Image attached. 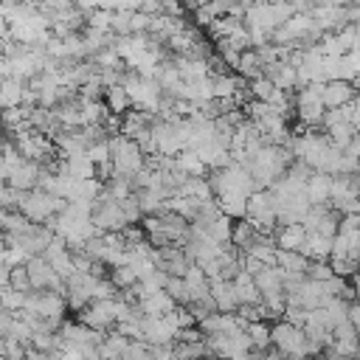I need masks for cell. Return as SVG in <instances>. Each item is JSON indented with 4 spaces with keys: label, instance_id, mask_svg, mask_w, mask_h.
Listing matches in <instances>:
<instances>
[{
    "label": "cell",
    "instance_id": "obj_1",
    "mask_svg": "<svg viewBox=\"0 0 360 360\" xmlns=\"http://www.w3.org/2000/svg\"><path fill=\"white\" fill-rule=\"evenodd\" d=\"M110 160L115 166V177L132 180L146 166V152L138 146L135 138H127V135L118 132V135L110 138Z\"/></svg>",
    "mask_w": 360,
    "mask_h": 360
},
{
    "label": "cell",
    "instance_id": "obj_2",
    "mask_svg": "<svg viewBox=\"0 0 360 360\" xmlns=\"http://www.w3.org/2000/svg\"><path fill=\"white\" fill-rule=\"evenodd\" d=\"M323 82H312V84H301L295 90V115H298V129H318L323 124Z\"/></svg>",
    "mask_w": 360,
    "mask_h": 360
},
{
    "label": "cell",
    "instance_id": "obj_3",
    "mask_svg": "<svg viewBox=\"0 0 360 360\" xmlns=\"http://www.w3.org/2000/svg\"><path fill=\"white\" fill-rule=\"evenodd\" d=\"M65 205H68L65 197H56V194L42 191V188H28V191H22L17 208H20L31 222L42 225V222H51L59 211H65Z\"/></svg>",
    "mask_w": 360,
    "mask_h": 360
},
{
    "label": "cell",
    "instance_id": "obj_4",
    "mask_svg": "<svg viewBox=\"0 0 360 360\" xmlns=\"http://www.w3.org/2000/svg\"><path fill=\"white\" fill-rule=\"evenodd\" d=\"M270 340H273V349H278L284 357H290V354H295V357H309V352H307L309 340H307L304 326L290 323L287 318L270 326Z\"/></svg>",
    "mask_w": 360,
    "mask_h": 360
},
{
    "label": "cell",
    "instance_id": "obj_5",
    "mask_svg": "<svg viewBox=\"0 0 360 360\" xmlns=\"http://www.w3.org/2000/svg\"><path fill=\"white\" fill-rule=\"evenodd\" d=\"M262 233H270L278 225V214H276V194L273 188H256L248 197V214H245Z\"/></svg>",
    "mask_w": 360,
    "mask_h": 360
},
{
    "label": "cell",
    "instance_id": "obj_6",
    "mask_svg": "<svg viewBox=\"0 0 360 360\" xmlns=\"http://www.w3.org/2000/svg\"><path fill=\"white\" fill-rule=\"evenodd\" d=\"M118 312H121V298H96L90 301L82 312H79V321L90 329H98V332H107L110 326H115L118 321Z\"/></svg>",
    "mask_w": 360,
    "mask_h": 360
},
{
    "label": "cell",
    "instance_id": "obj_7",
    "mask_svg": "<svg viewBox=\"0 0 360 360\" xmlns=\"http://www.w3.org/2000/svg\"><path fill=\"white\" fill-rule=\"evenodd\" d=\"M93 225L104 233V231H124L129 222L124 217V208L118 200H112L107 191H101V197L93 202Z\"/></svg>",
    "mask_w": 360,
    "mask_h": 360
},
{
    "label": "cell",
    "instance_id": "obj_8",
    "mask_svg": "<svg viewBox=\"0 0 360 360\" xmlns=\"http://www.w3.org/2000/svg\"><path fill=\"white\" fill-rule=\"evenodd\" d=\"M321 96H323L326 110H335V107H346L357 96V87L349 79H332V82H323Z\"/></svg>",
    "mask_w": 360,
    "mask_h": 360
},
{
    "label": "cell",
    "instance_id": "obj_9",
    "mask_svg": "<svg viewBox=\"0 0 360 360\" xmlns=\"http://www.w3.org/2000/svg\"><path fill=\"white\" fill-rule=\"evenodd\" d=\"M264 76L278 87V90H287V93H292V90H298V68L292 65V62H270V65H264Z\"/></svg>",
    "mask_w": 360,
    "mask_h": 360
},
{
    "label": "cell",
    "instance_id": "obj_10",
    "mask_svg": "<svg viewBox=\"0 0 360 360\" xmlns=\"http://www.w3.org/2000/svg\"><path fill=\"white\" fill-rule=\"evenodd\" d=\"M245 25H256V28H264L273 34V28H278V20H276V8L270 0H253V6L245 11Z\"/></svg>",
    "mask_w": 360,
    "mask_h": 360
},
{
    "label": "cell",
    "instance_id": "obj_11",
    "mask_svg": "<svg viewBox=\"0 0 360 360\" xmlns=\"http://www.w3.org/2000/svg\"><path fill=\"white\" fill-rule=\"evenodd\" d=\"M39 172H42V163L37 160H22L20 166H14L8 172V186L11 188H20V191H28V188H37V180H39Z\"/></svg>",
    "mask_w": 360,
    "mask_h": 360
},
{
    "label": "cell",
    "instance_id": "obj_12",
    "mask_svg": "<svg viewBox=\"0 0 360 360\" xmlns=\"http://www.w3.org/2000/svg\"><path fill=\"white\" fill-rule=\"evenodd\" d=\"M233 295L239 301V307H250V304H262V292L256 287V278L248 270H239L233 278Z\"/></svg>",
    "mask_w": 360,
    "mask_h": 360
},
{
    "label": "cell",
    "instance_id": "obj_13",
    "mask_svg": "<svg viewBox=\"0 0 360 360\" xmlns=\"http://www.w3.org/2000/svg\"><path fill=\"white\" fill-rule=\"evenodd\" d=\"M304 239H307V228H304V222L278 225V231H276V236H273V242H276L278 250H301Z\"/></svg>",
    "mask_w": 360,
    "mask_h": 360
},
{
    "label": "cell",
    "instance_id": "obj_14",
    "mask_svg": "<svg viewBox=\"0 0 360 360\" xmlns=\"http://www.w3.org/2000/svg\"><path fill=\"white\" fill-rule=\"evenodd\" d=\"M253 278H256V287H259L262 298H264V295L284 292V270H281L278 264H264Z\"/></svg>",
    "mask_w": 360,
    "mask_h": 360
},
{
    "label": "cell",
    "instance_id": "obj_15",
    "mask_svg": "<svg viewBox=\"0 0 360 360\" xmlns=\"http://www.w3.org/2000/svg\"><path fill=\"white\" fill-rule=\"evenodd\" d=\"M211 298L219 312H236L239 301L233 295V281L231 278H211Z\"/></svg>",
    "mask_w": 360,
    "mask_h": 360
},
{
    "label": "cell",
    "instance_id": "obj_16",
    "mask_svg": "<svg viewBox=\"0 0 360 360\" xmlns=\"http://www.w3.org/2000/svg\"><path fill=\"white\" fill-rule=\"evenodd\" d=\"M304 191H307V200H309L312 205L329 202V194H332V174H326V172H312Z\"/></svg>",
    "mask_w": 360,
    "mask_h": 360
},
{
    "label": "cell",
    "instance_id": "obj_17",
    "mask_svg": "<svg viewBox=\"0 0 360 360\" xmlns=\"http://www.w3.org/2000/svg\"><path fill=\"white\" fill-rule=\"evenodd\" d=\"M301 253L309 259V262H326L332 256V239L323 236V233H312L307 231V239L301 245Z\"/></svg>",
    "mask_w": 360,
    "mask_h": 360
},
{
    "label": "cell",
    "instance_id": "obj_18",
    "mask_svg": "<svg viewBox=\"0 0 360 360\" xmlns=\"http://www.w3.org/2000/svg\"><path fill=\"white\" fill-rule=\"evenodd\" d=\"M138 307H141L143 315H166V312H172V309L177 307V301H174L166 290H158V292L143 295V298L138 301Z\"/></svg>",
    "mask_w": 360,
    "mask_h": 360
},
{
    "label": "cell",
    "instance_id": "obj_19",
    "mask_svg": "<svg viewBox=\"0 0 360 360\" xmlns=\"http://www.w3.org/2000/svg\"><path fill=\"white\" fill-rule=\"evenodd\" d=\"M174 166H177L186 177H205V174H208L205 160H202L194 149H183L180 155H174Z\"/></svg>",
    "mask_w": 360,
    "mask_h": 360
},
{
    "label": "cell",
    "instance_id": "obj_20",
    "mask_svg": "<svg viewBox=\"0 0 360 360\" xmlns=\"http://www.w3.org/2000/svg\"><path fill=\"white\" fill-rule=\"evenodd\" d=\"M262 236V231L248 219V217H242V219H236L233 222V231H231V245L233 248H239V250H245V248H250L256 239Z\"/></svg>",
    "mask_w": 360,
    "mask_h": 360
},
{
    "label": "cell",
    "instance_id": "obj_21",
    "mask_svg": "<svg viewBox=\"0 0 360 360\" xmlns=\"http://www.w3.org/2000/svg\"><path fill=\"white\" fill-rule=\"evenodd\" d=\"M276 264L287 273V276H307L309 259L301 250H278L276 253Z\"/></svg>",
    "mask_w": 360,
    "mask_h": 360
},
{
    "label": "cell",
    "instance_id": "obj_22",
    "mask_svg": "<svg viewBox=\"0 0 360 360\" xmlns=\"http://www.w3.org/2000/svg\"><path fill=\"white\" fill-rule=\"evenodd\" d=\"M236 70H239V76H242L245 82L262 76V73H264V62H262L259 51H256V48L242 51V53H239V62H236Z\"/></svg>",
    "mask_w": 360,
    "mask_h": 360
},
{
    "label": "cell",
    "instance_id": "obj_23",
    "mask_svg": "<svg viewBox=\"0 0 360 360\" xmlns=\"http://www.w3.org/2000/svg\"><path fill=\"white\" fill-rule=\"evenodd\" d=\"M104 104L112 115H124L132 107V98L124 84H110V87H104Z\"/></svg>",
    "mask_w": 360,
    "mask_h": 360
},
{
    "label": "cell",
    "instance_id": "obj_24",
    "mask_svg": "<svg viewBox=\"0 0 360 360\" xmlns=\"http://www.w3.org/2000/svg\"><path fill=\"white\" fill-rule=\"evenodd\" d=\"M22 96H25V82H22V79L6 76V79L0 82V101H3V110L22 104Z\"/></svg>",
    "mask_w": 360,
    "mask_h": 360
},
{
    "label": "cell",
    "instance_id": "obj_25",
    "mask_svg": "<svg viewBox=\"0 0 360 360\" xmlns=\"http://www.w3.org/2000/svg\"><path fill=\"white\" fill-rule=\"evenodd\" d=\"M127 346H129V338H124V335L115 329L112 335H104V338H101L98 354H101L104 360H118V357L127 352Z\"/></svg>",
    "mask_w": 360,
    "mask_h": 360
},
{
    "label": "cell",
    "instance_id": "obj_26",
    "mask_svg": "<svg viewBox=\"0 0 360 360\" xmlns=\"http://www.w3.org/2000/svg\"><path fill=\"white\" fill-rule=\"evenodd\" d=\"M217 202H219L222 214L231 219H242L248 214V197H242V194H219Z\"/></svg>",
    "mask_w": 360,
    "mask_h": 360
},
{
    "label": "cell",
    "instance_id": "obj_27",
    "mask_svg": "<svg viewBox=\"0 0 360 360\" xmlns=\"http://www.w3.org/2000/svg\"><path fill=\"white\" fill-rule=\"evenodd\" d=\"M239 25H245V20H242V17L222 14V17H217V20L208 25V31H211V37H214V39H225V37H231Z\"/></svg>",
    "mask_w": 360,
    "mask_h": 360
},
{
    "label": "cell",
    "instance_id": "obj_28",
    "mask_svg": "<svg viewBox=\"0 0 360 360\" xmlns=\"http://www.w3.org/2000/svg\"><path fill=\"white\" fill-rule=\"evenodd\" d=\"M197 225V222H194ZM205 231H208V236L214 239V242H219V245H231V231H233V219L231 217H217L211 225H205Z\"/></svg>",
    "mask_w": 360,
    "mask_h": 360
},
{
    "label": "cell",
    "instance_id": "obj_29",
    "mask_svg": "<svg viewBox=\"0 0 360 360\" xmlns=\"http://www.w3.org/2000/svg\"><path fill=\"white\" fill-rule=\"evenodd\" d=\"M248 93H250V98H259V101H270L276 93H278V87L262 73V76H256V79H250L248 82Z\"/></svg>",
    "mask_w": 360,
    "mask_h": 360
},
{
    "label": "cell",
    "instance_id": "obj_30",
    "mask_svg": "<svg viewBox=\"0 0 360 360\" xmlns=\"http://www.w3.org/2000/svg\"><path fill=\"white\" fill-rule=\"evenodd\" d=\"M248 338H250V343H253V349H267V346H273V340H270V323L267 321H250L248 323Z\"/></svg>",
    "mask_w": 360,
    "mask_h": 360
},
{
    "label": "cell",
    "instance_id": "obj_31",
    "mask_svg": "<svg viewBox=\"0 0 360 360\" xmlns=\"http://www.w3.org/2000/svg\"><path fill=\"white\" fill-rule=\"evenodd\" d=\"M110 281L115 284V290H127V287L138 284V270L132 264H118L110 270Z\"/></svg>",
    "mask_w": 360,
    "mask_h": 360
},
{
    "label": "cell",
    "instance_id": "obj_32",
    "mask_svg": "<svg viewBox=\"0 0 360 360\" xmlns=\"http://www.w3.org/2000/svg\"><path fill=\"white\" fill-rule=\"evenodd\" d=\"M163 290L177 301V304H186L188 307V287L183 281V276H169L166 273V281H163Z\"/></svg>",
    "mask_w": 360,
    "mask_h": 360
},
{
    "label": "cell",
    "instance_id": "obj_33",
    "mask_svg": "<svg viewBox=\"0 0 360 360\" xmlns=\"http://www.w3.org/2000/svg\"><path fill=\"white\" fill-rule=\"evenodd\" d=\"M110 22H112V11L110 8H93V11H87V28L110 31Z\"/></svg>",
    "mask_w": 360,
    "mask_h": 360
},
{
    "label": "cell",
    "instance_id": "obj_34",
    "mask_svg": "<svg viewBox=\"0 0 360 360\" xmlns=\"http://www.w3.org/2000/svg\"><path fill=\"white\" fill-rule=\"evenodd\" d=\"M8 287H11V290H20V292H31V290H34V287H31V278H28L25 264L11 267V273H8Z\"/></svg>",
    "mask_w": 360,
    "mask_h": 360
},
{
    "label": "cell",
    "instance_id": "obj_35",
    "mask_svg": "<svg viewBox=\"0 0 360 360\" xmlns=\"http://www.w3.org/2000/svg\"><path fill=\"white\" fill-rule=\"evenodd\" d=\"M3 357H8V360H25L28 357V343H22L17 338H3Z\"/></svg>",
    "mask_w": 360,
    "mask_h": 360
},
{
    "label": "cell",
    "instance_id": "obj_36",
    "mask_svg": "<svg viewBox=\"0 0 360 360\" xmlns=\"http://www.w3.org/2000/svg\"><path fill=\"white\" fill-rule=\"evenodd\" d=\"M25 298H28V292L11 290V287H6V292L0 295V301H3V309H8V312H20V309L25 307Z\"/></svg>",
    "mask_w": 360,
    "mask_h": 360
},
{
    "label": "cell",
    "instance_id": "obj_37",
    "mask_svg": "<svg viewBox=\"0 0 360 360\" xmlns=\"http://www.w3.org/2000/svg\"><path fill=\"white\" fill-rule=\"evenodd\" d=\"M87 155H90V160L98 166V163H107L110 160V138H98L96 143H90L87 146Z\"/></svg>",
    "mask_w": 360,
    "mask_h": 360
},
{
    "label": "cell",
    "instance_id": "obj_38",
    "mask_svg": "<svg viewBox=\"0 0 360 360\" xmlns=\"http://www.w3.org/2000/svg\"><path fill=\"white\" fill-rule=\"evenodd\" d=\"M332 276H335V270L329 262H309V267H307V278H312V281H326Z\"/></svg>",
    "mask_w": 360,
    "mask_h": 360
},
{
    "label": "cell",
    "instance_id": "obj_39",
    "mask_svg": "<svg viewBox=\"0 0 360 360\" xmlns=\"http://www.w3.org/2000/svg\"><path fill=\"white\" fill-rule=\"evenodd\" d=\"M3 259H6V264H8V267H20V264H25L31 256H28L22 248L11 245V248H6V250H3Z\"/></svg>",
    "mask_w": 360,
    "mask_h": 360
},
{
    "label": "cell",
    "instance_id": "obj_40",
    "mask_svg": "<svg viewBox=\"0 0 360 360\" xmlns=\"http://www.w3.org/2000/svg\"><path fill=\"white\" fill-rule=\"evenodd\" d=\"M174 340H180V343H197V340H205V335H202L200 326H183Z\"/></svg>",
    "mask_w": 360,
    "mask_h": 360
},
{
    "label": "cell",
    "instance_id": "obj_41",
    "mask_svg": "<svg viewBox=\"0 0 360 360\" xmlns=\"http://www.w3.org/2000/svg\"><path fill=\"white\" fill-rule=\"evenodd\" d=\"M152 357H155V360H177V354H174V343L152 346Z\"/></svg>",
    "mask_w": 360,
    "mask_h": 360
},
{
    "label": "cell",
    "instance_id": "obj_42",
    "mask_svg": "<svg viewBox=\"0 0 360 360\" xmlns=\"http://www.w3.org/2000/svg\"><path fill=\"white\" fill-rule=\"evenodd\" d=\"M11 323H14V312L0 309V338H6L11 332Z\"/></svg>",
    "mask_w": 360,
    "mask_h": 360
},
{
    "label": "cell",
    "instance_id": "obj_43",
    "mask_svg": "<svg viewBox=\"0 0 360 360\" xmlns=\"http://www.w3.org/2000/svg\"><path fill=\"white\" fill-rule=\"evenodd\" d=\"M343 152H346V155H352V158H357V160H360V132H354V138H352V141H349V146H346V149H343Z\"/></svg>",
    "mask_w": 360,
    "mask_h": 360
},
{
    "label": "cell",
    "instance_id": "obj_44",
    "mask_svg": "<svg viewBox=\"0 0 360 360\" xmlns=\"http://www.w3.org/2000/svg\"><path fill=\"white\" fill-rule=\"evenodd\" d=\"M349 321H352V326L360 332V301L349 304Z\"/></svg>",
    "mask_w": 360,
    "mask_h": 360
},
{
    "label": "cell",
    "instance_id": "obj_45",
    "mask_svg": "<svg viewBox=\"0 0 360 360\" xmlns=\"http://www.w3.org/2000/svg\"><path fill=\"white\" fill-rule=\"evenodd\" d=\"M8 273H11V267L6 264V259H3V250H0V284H8Z\"/></svg>",
    "mask_w": 360,
    "mask_h": 360
},
{
    "label": "cell",
    "instance_id": "obj_46",
    "mask_svg": "<svg viewBox=\"0 0 360 360\" xmlns=\"http://www.w3.org/2000/svg\"><path fill=\"white\" fill-rule=\"evenodd\" d=\"M354 295H357V301H360V273H354Z\"/></svg>",
    "mask_w": 360,
    "mask_h": 360
},
{
    "label": "cell",
    "instance_id": "obj_47",
    "mask_svg": "<svg viewBox=\"0 0 360 360\" xmlns=\"http://www.w3.org/2000/svg\"><path fill=\"white\" fill-rule=\"evenodd\" d=\"M352 28H354V39H357V48H360V22H352Z\"/></svg>",
    "mask_w": 360,
    "mask_h": 360
},
{
    "label": "cell",
    "instance_id": "obj_48",
    "mask_svg": "<svg viewBox=\"0 0 360 360\" xmlns=\"http://www.w3.org/2000/svg\"><path fill=\"white\" fill-rule=\"evenodd\" d=\"M3 152H6V141L0 138V160H3Z\"/></svg>",
    "mask_w": 360,
    "mask_h": 360
},
{
    "label": "cell",
    "instance_id": "obj_49",
    "mask_svg": "<svg viewBox=\"0 0 360 360\" xmlns=\"http://www.w3.org/2000/svg\"><path fill=\"white\" fill-rule=\"evenodd\" d=\"M3 3H25V0H3Z\"/></svg>",
    "mask_w": 360,
    "mask_h": 360
},
{
    "label": "cell",
    "instance_id": "obj_50",
    "mask_svg": "<svg viewBox=\"0 0 360 360\" xmlns=\"http://www.w3.org/2000/svg\"><path fill=\"white\" fill-rule=\"evenodd\" d=\"M304 360H318V357H304Z\"/></svg>",
    "mask_w": 360,
    "mask_h": 360
},
{
    "label": "cell",
    "instance_id": "obj_51",
    "mask_svg": "<svg viewBox=\"0 0 360 360\" xmlns=\"http://www.w3.org/2000/svg\"><path fill=\"white\" fill-rule=\"evenodd\" d=\"M0 129H3V118H0Z\"/></svg>",
    "mask_w": 360,
    "mask_h": 360
},
{
    "label": "cell",
    "instance_id": "obj_52",
    "mask_svg": "<svg viewBox=\"0 0 360 360\" xmlns=\"http://www.w3.org/2000/svg\"><path fill=\"white\" fill-rule=\"evenodd\" d=\"M0 360H8V357H0Z\"/></svg>",
    "mask_w": 360,
    "mask_h": 360
},
{
    "label": "cell",
    "instance_id": "obj_53",
    "mask_svg": "<svg viewBox=\"0 0 360 360\" xmlns=\"http://www.w3.org/2000/svg\"><path fill=\"white\" fill-rule=\"evenodd\" d=\"M0 357H3V354H0Z\"/></svg>",
    "mask_w": 360,
    "mask_h": 360
}]
</instances>
